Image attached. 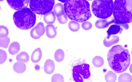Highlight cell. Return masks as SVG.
Instances as JSON below:
<instances>
[{
  "mask_svg": "<svg viewBox=\"0 0 132 82\" xmlns=\"http://www.w3.org/2000/svg\"><path fill=\"white\" fill-rule=\"evenodd\" d=\"M107 58L110 67L117 73L125 71L130 63L129 51L121 45L112 47L107 54Z\"/></svg>",
  "mask_w": 132,
  "mask_h": 82,
  "instance_id": "6da1fadb",
  "label": "cell"
},
{
  "mask_svg": "<svg viewBox=\"0 0 132 82\" xmlns=\"http://www.w3.org/2000/svg\"><path fill=\"white\" fill-rule=\"evenodd\" d=\"M64 8L66 15L72 20L82 23L92 17L90 5L86 0H68Z\"/></svg>",
  "mask_w": 132,
  "mask_h": 82,
  "instance_id": "7a4b0ae2",
  "label": "cell"
},
{
  "mask_svg": "<svg viewBox=\"0 0 132 82\" xmlns=\"http://www.w3.org/2000/svg\"><path fill=\"white\" fill-rule=\"evenodd\" d=\"M113 14L115 23H132V0H115Z\"/></svg>",
  "mask_w": 132,
  "mask_h": 82,
  "instance_id": "3957f363",
  "label": "cell"
},
{
  "mask_svg": "<svg viewBox=\"0 0 132 82\" xmlns=\"http://www.w3.org/2000/svg\"><path fill=\"white\" fill-rule=\"evenodd\" d=\"M13 19L18 28L21 30H27L35 25L36 16L31 9L26 8L15 12Z\"/></svg>",
  "mask_w": 132,
  "mask_h": 82,
  "instance_id": "277c9868",
  "label": "cell"
},
{
  "mask_svg": "<svg viewBox=\"0 0 132 82\" xmlns=\"http://www.w3.org/2000/svg\"><path fill=\"white\" fill-rule=\"evenodd\" d=\"M113 8V0H95L92 5V11L94 15L102 19L111 16Z\"/></svg>",
  "mask_w": 132,
  "mask_h": 82,
  "instance_id": "5b68a950",
  "label": "cell"
},
{
  "mask_svg": "<svg viewBox=\"0 0 132 82\" xmlns=\"http://www.w3.org/2000/svg\"><path fill=\"white\" fill-rule=\"evenodd\" d=\"M55 0H30V8L35 14L44 15L51 11Z\"/></svg>",
  "mask_w": 132,
  "mask_h": 82,
  "instance_id": "8992f818",
  "label": "cell"
},
{
  "mask_svg": "<svg viewBox=\"0 0 132 82\" xmlns=\"http://www.w3.org/2000/svg\"><path fill=\"white\" fill-rule=\"evenodd\" d=\"M89 64H83L75 66L73 69V77L77 82H82L90 77Z\"/></svg>",
  "mask_w": 132,
  "mask_h": 82,
  "instance_id": "52a82bcc",
  "label": "cell"
},
{
  "mask_svg": "<svg viewBox=\"0 0 132 82\" xmlns=\"http://www.w3.org/2000/svg\"><path fill=\"white\" fill-rule=\"evenodd\" d=\"M11 7L16 10H21L27 8L29 0H7Z\"/></svg>",
  "mask_w": 132,
  "mask_h": 82,
  "instance_id": "ba28073f",
  "label": "cell"
},
{
  "mask_svg": "<svg viewBox=\"0 0 132 82\" xmlns=\"http://www.w3.org/2000/svg\"><path fill=\"white\" fill-rule=\"evenodd\" d=\"M115 24L110 26L107 31V36L116 35L122 31L123 29L128 30L129 29V25L128 24H121L115 23Z\"/></svg>",
  "mask_w": 132,
  "mask_h": 82,
  "instance_id": "9c48e42d",
  "label": "cell"
},
{
  "mask_svg": "<svg viewBox=\"0 0 132 82\" xmlns=\"http://www.w3.org/2000/svg\"><path fill=\"white\" fill-rule=\"evenodd\" d=\"M45 28L42 23H39L31 30L30 34L35 39H39L45 33Z\"/></svg>",
  "mask_w": 132,
  "mask_h": 82,
  "instance_id": "30bf717a",
  "label": "cell"
},
{
  "mask_svg": "<svg viewBox=\"0 0 132 82\" xmlns=\"http://www.w3.org/2000/svg\"><path fill=\"white\" fill-rule=\"evenodd\" d=\"M119 40V38L118 36L113 35L107 36L104 40V45L106 47H109L113 44L117 43Z\"/></svg>",
  "mask_w": 132,
  "mask_h": 82,
  "instance_id": "8fae6325",
  "label": "cell"
},
{
  "mask_svg": "<svg viewBox=\"0 0 132 82\" xmlns=\"http://www.w3.org/2000/svg\"><path fill=\"white\" fill-rule=\"evenodd\" d=\"M55 69V65L54 62L51 59L46 61L44 64L45 72L48 74H51L54 72Z\"/></svg>",
  "mask_w": 132,
  "mask_h": 82,
  "instance_id": "7c38bea8",
  "label": "cell"
},
{
  "mask_svg": "<svg viewBox=\"0 0 132 82\" xmlns=\"http://www.w3.org/2000/svg\"><path fill=\"white\" fill-rule=\"evenodd\" d=\"M47 36L49 38H53L56 37L57 32L56 29L53 25L49 24L46 27Z\"/></svg>",
  "mask_w": 132,
  "mask_h": 82,
  "instance_id": "4fadbf2b",
  "label": "cell"
},
{
  "mask_svg": "<svg viewBox=\"0 0 132 82\" xmlns=\"http://www.w3.org/2000/svg\"><path fill=\"white\" fill-rule=\"evenodd\" d=\"M13 69L14 71L17 73L22 74L26 71V66L23 62L18 61L14 64Z\"/></svg>",
  "mask_w": 132,
  "mask_h": 82,
  "instance_id": "5bb4252c",
  "label": "cell"
},
{
  "mask_svg": "<svg viewBox=\"0 0 132 82\" xmlns=\"http://www.w3.org/2000/svg\"><path fill=\"white\" fill-rule=\"evenodd\" d=\"M42 52L40 48L35 49L33 52L31 56V60L33 63H36L39 62L42 58Z\"/></svg>",
  "mask_w": 132,
  "mask_h": 82,
  "instance_id": "9a60e30c",
  "label": "cell"
},
{
  "mask_svg": "<svg viewBox=\"0 0 132 82\" xmlns=\"http://www.w3.org/2000/svg\"><path fill=\"white\" fill-rule=\"evenodd\" d=\"M56 17L53 11H51L45 15L44 20L47 24H51L55 23Z\"/></svg>",
  "mask_w": 132,
  "mask_h": 82,
  "instance_id": "2e32d148",
  "label": "cell"
},
{
  "mask_svg": "<svg viewBox=\"0 0 132 82\" xmlns=\"http://www.w3.org/2000/svg\"><path fill=\"white\" fill-rule=\"evenodd\" d=\"M53 11L56 17H58L65 13L64 8L61 3L56 4L53 7Z\"/></svg>",
  "mask_w": 132,
  "mask_h": 82,
  "instance_id": "e0dca14e",
  "label": "cell"
},
{
  "mask_svg": "<svg viewBox=\"0 0 132 82\" xmlns=\"http://www.w3.org/2000/svg\"><path fill=\"white\" fill-rule=\"evenodd\" d=\"M20 50L19 43L17 42H14L10 44L9 48V52L11 55H14L17 54Z\"/></svg>",
  "mask_w": 132,
  "mask_h": 82,
  "instance_id": "ac0fdd59",
  "label": "cell"
},
{
  "mask_svg": "<svg viewBox=\"0 0 132 82\" xmlns=\"http://www.w3.org/2000/svg\"><path fill=\"white\" fill-rule=\"evenodd\" d=\"M29 55L25 52H22L17 55L16 57V60L18 61L27 63L29 60Z\"/></svg>",
  "mask_w": 132,
  "mask_h": 82,
  "instance_id": "d6986e66",
  "label": "cell"
},
{
  "mask_svg": "<svg viewBox=\"0 0 132 82\" xmlns=\"http://www.w3.org/2000/svg\"><path fill=\"white\" fill-rule=\"evenodd\" d=\"M109 25V23L106 20L100 19L98 20L95 23V26L99 29H104L107 27Z\"/></svg>",
  "mask_w": 132,
  "mask_h": 82,
  "instance_id": "ffe728a7",
  "label": "cell"
},
{
  "mask_svg": "<svg viewBox=\"0 0 132 82\" xmlns=\"http://www.w3.org/2000/svg\"><path fill=\"white\" fill-rule=\"evenodd\" d=\"M93 65L97 67H101L104 64L103 58L100 56H96L93 58L92 60Z\"/></svg>",
  "mask_w": 132,
  "mask_h": 82,
  "instance_id": "44dd1931",
  "label": "cell"
},
{
  "mask_svg": "<svg viewBox=\"0 0 132 82\" xmlns=\"http://www.w3.org/2000/svg\"><path fill=\"white\" fill-rule=\"evenodd\" d=\"M65 55L64 51L62 49L56 50L55 53V58L56 61L60 62L64 59Z\"/></svg>",
  "mask_w": 132,
  "mask_h": 82,
  "instance_id": "7402d4cb",
  "label": "cell"
},
{
  "mask_svg": "<svg viewBox=\"0 0 132 82\" xmlns=\"http://www.w3.org/2000/svg\"><path fill=\"white\" fill-rule=\"evenodd\" d=\"M105 78L106 81L115 82L117 79V77L112 71H110L105 75Z\"/></svg>",
  "mask_w": 132,
  "mask_h": 82,
  "instance_id": "603a6c76",
  "label": "cell"
},
{
  "mask_svg": "<svg viewBox=\"0 0 132 82\" xmlns=\"http://www.w3.org/2000/svg\"><path fill=\"white\" fill-rule=\"evenodd\" d=\"M119 82H131L132 77L128 73H125L120 75L118 78Z\"/></svg>",
  "mask_w": 132,
  "mask_h": 82,
  "instance_id": "cb8c5ba5",
  "label": "cell"
},
{
  "mask_svg": "<svg viewBox=\"0 0 132 82\" xmlns=\"http://www.w3.org/2000/svg\"><path fill=\"white\" fill-rule=\"evenodd\" d=\"M68 27L71 31L76 32L80 28V25L76 21H70L68 24Z\"/></svg>",
  "mask_w": 132,
  "mask_h": 82,
  "instance_id": "d4e9b609",
  "label": "cell"
},
{
  "mask_svg": "<svg viewBox=\"0 0 132 82\" xmlns=\"http://www.w3.org/2000/svg\"><path fill=\"white\" fill-rule=\"evenodd\" d=\"M9 31L6 27L1 26L0 27V38H4L7 37Z\"/></svg>",
  "mask_w": 132,
  "mask_h": 82,
  "instance_id": "484cf974",
  "label": "cell"
},
{
  "mask_svg": "<svg viewBox=\"0 0 132 82\" xmlns=\"http://www.w3.org/2000/svg\"><path fill=\"white\" fill-rule=\"evenodd\" d=\"M10 42V39L8 37L4 38H0V46L7 48Z\"/></svg>",
  "mask_w": 132,
  "mask_h": 82,
  "instance_id": "4316f807",
  "label": "cell"
},
{
  "mask_svg": "<svg viewBox=\"0 0 132 82\" xmlns=\"http://www.w3.org/2000/svg\"><path fill=\"white\" fill-rule=\"evenodd\" d=\"M64 77L60 74H55L52 77V82H64Z\"/></svg>",
  "mask_w": 132,
  "mask_h": 82,
  "instance_id": "83f0119b",
  "label": "cell"
},
{
  "mask_svg": "<svg viewBox=\"0 0 132 82\" xmlns=\"http://www.w3.org/2000/svg\"><path fill=\"white\" fill-rule=\"evenodd\" d=\"M7 58V55L6 52L3 50H0V64L4 63Z\"/></svg>",
  "mask_w": 132,
  "mask_h": 82,
  "instance_id": "f1b7e54d",
  "label": "cell"
},
{
  "mask_svg": "<svg viewBox=\"0 0 132 82\" xmlns=\"http://www.w3.org/2000/svg\"><path fill=\"white\" fill-rule=\"evenodd\" d=\"M57 20L61 24H64L67 23L68 21V17L65 13L63 15L57 17Z\"/></svg>",
  "mask_w": 132,
  "mask_h": 82,
  "instance_id": "f546056e",
  "label": "cell"
},
{
  "mask_svg": "<svg viewBox=\"0 0 132 82\" xmlns=\"http://www.w3.org/2000/svg\"><path fill=\"white\" fill-rule=\"evenodd\" d=\"M92 27V23L89 22H86L82 23V29L85 30H90Z\"/></svg>",
  "mask_w": 132,
  "mask_h": 82,
  "instance_id": "4dcf8cb0",
  "label": "cell"
},
{
  "mask_svg": "<svg viewBox=\"0 0 132 82\" xmlns=\"http://www.w3.org/2000/svg\"><path fill=\"white\" fill-rule=\"evenodd\" d=\"M40 68V66L38 65H35V70H36H36H39Z\"/></svg>",
  "mask_w": 132,
  "mask_h": 82,
  "instance_id": "1f68e13d",
  "label": "cell"
},
{
  "mask_svg": "<svg viewBox=\"0 0 132 82\" xmlns=\"http://www.w3.org/2000/svg\"><path fill=\"white\" fill-rule=\"evenodd\" d=\"M129 71L132 74V64L131 65L130 68H129Z\"/></svg>",
  "mask_w": 132,
  "mask_h": 82,
  "instance_id": "d6a6232c",
  "label": "cell"
},
{
  "mask_svg": "<svg viewBox=\"0 0 132 82\" xmlns=\"http://www.w3.org/2000/svg\"><path fill=\"white\" fill-rule=\"evenodd\" d=\"M60 2H62V3H64V2H67L68 0H58Z\"/></svg>",
  "mask_w": 132,
  "mask_h": 82,
  "instance_id": "836d02e7",
  "label": "cell"
},
{
  "mask_svg": "<svg viewBox=\"0 0 132 82\" xmlns=\"http://www.w3.org/2000/svg\"><path fill=\"white\" fill-rule=\"evenodd\" d=\"M4 1V0H0V1Z\"/></svg>",
  "mask_w": 132,
  "mask_h": 82,
  "instance_id": "e575fe53",
  "label": "cell"
},
{
  "mask_svg": "<svg viewBox=\"0 0 132 82\" xmlns=\"http://www.w3.org/2000/svg\"><path fill=\"white\" fill-rule=\"evenodd\" d=\"M88 1H92V0H88Z\"/></svg>",
  "mask_w": 132,
  "mask_h": 82,
  "instance_id": "d590c367",
  "label": "cell"
},
{
  "mask_svg": "<svg viewBox=\"0 0 132 82\" xmlns=\"http://www.w3.org/2000/svg\"><path fill=\"white\" fill-rule=\"evenodd\" d=\"M131 53H132V52H131Z\"/></svg>",
  "mask_w": 132,
  "mask_h": 82,
  "instance_id": "8d00e7d4",
  "label": "cell"
}]
</instances>
